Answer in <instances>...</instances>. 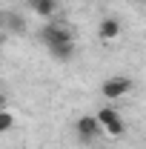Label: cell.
<instances>
[{
  "instance_id": "cell-6",
  "label": "cell",
  "mask_w": 146,
  "mask_h": 149,
  "mask_svg": "<svg viewBox=\"0 0 146 149\" xmlns=\"http://www.w3.org/2000/svg\"><path fill=\"white\" fill-rule=\"evenodd\" d=\"M29 6L35 9V15H40V17H52L57 12V0H32Z\"/></svg>"
},
{
  "instance_id": "cell-9",
  "label": "cell",
  "mask_w": 146,
  "mask_h": 149,
  "mask_svg": "<svg viewBox=\"0 0 146 149\" xmlns=\"http://www.w3.org/2000/svg\"><path fill=\"white\" fill-rule=\"evenodd\" d=\"M138 3H143V6H146V0H138Z\"/></svg>"
},
{
  "instance_id": "cell-8",
  "label": "cell",
  "mask_w": 146,
  "mask_h": 149,
  "mask_svg": "<svg viewBox=\"0 0 146 149\" xmlns=\"http://www.w3.org/2000/svg\"><path fill=\"white\" fill-rule=\"evenodd\" d=\"M12 126H15V115H12L9 109H3L0 112V132H9Z\"/></svg>"
},
{
  "instance_id": "cell-3",
  "label": "cell",
  "mask_w": 146,
  "mask_h": 149,
  "mask_svg": "<svg viewBox=\"0 0 146 149\" xmlns=\"http://www.w3.org/2000/svg\"><path fill=\"white\" fill-rule=\"evenodd\" d=\"M132 80H129L126 74H112V77H106L103 83H100V95L103 97H109V100H115V97H123V95L132 92Z\"/></svg>"
},
{
  "instance_id": "cell-4",
  "label": "cell",
  "mask_w": 146,
  "mask_h": 149,
  "mask_svg": "<svg viewBox=\"0 0 146 149\" xmlns=\"http://www.w3.org/2000/svg\"><path fill=\"white\" fill-rule=\"evenodd\" d=\"M74 132H77L80 141H95V138L103 132V126H100L97 115H83V118L74 120Z\"/></svg>"
},
{
  "instance_id": "cell-5",
  "label": "cell",
  "mask_w": 146,
  "mask_h": 149,
  "mask_svg": "<svg viewBox=\"0 0 146 149\" xmlns=\"http://www.w3.org/2000/svg\"><path fill=\"white\" fill-rule=\"evenodd\" d=\"M117 35H120V20L117 17H103L100 23H97V37L100 40H117Z\"/></svg>"
},
{
  "instance_id": "cell-2",
  "label": "cell",
  "mask_w": 146,
  "mask_h": 149,
  "mask_svg": "<svg viewBox=\"0 0 146 149\" xmlns=\"http://www.w3.org/2000/svg\"><path fill=\"white\" fill-rule=\"evenodd\" d=\"M97 120H100V126H103V132L109 138H120L126 132V123H123L120 112L115 109V106H103V109L97 112Z\"/></svg>"
},
{
  "instance_id": "cell-10",
  "label": "cell",
  "mask_w": 146,
  "mask_h": 149,
  "mask_svg": "<svg viewBox=\"0 0 146 149\" xmlns=\"http://www.w3.org/2000/svg\"><path fill=\"white\" fill-rule=\"evenodd\" d=\"M29 3H32V0H29Z\"/></svg>"
},
{
  "instance_id": "cell-1",
  "label": "cell",
  "mask_w": 146,
  "mask_h": 149,
  "mask_svg": "<svg viewBox=\"0 0 146 149\" xmlns=\"http://www.w3.org/2000/svg\"><path fill=\"white\" fill-rule=\"evenodd\" d=\"M40 40L46 43L49 55L55 60H72L74 57V40H72V32L60 23H46L40 29Z\"/></svg>"
},
{
  "instance_id": "cell-7",
  "label": "cell",
  "mask_w": 146,
  "mask_h": 149,
  "mask_svg": "<svg viewBox=\"0 0 146 149\" xmlns=\"http://www.w3.org/2000/svg\"><path fill=\"white\" fill-rule=\"evenodd\" d=\"M3 26H6V32H12V35H17V32H23V29H26L23 17L12 15V12H6V15H3Z\"/></svg>"
}]
</instances>
